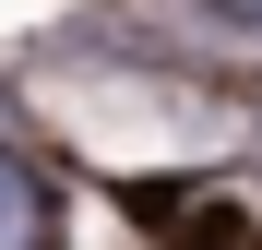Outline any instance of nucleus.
<instances>
[{"label": "nucleus", "instance_id": "1", "mask_svg": "<svg viewBox=\"0 0 262 250\" xmlns=\"http://www.w3.org/2000/svg\"><path fill=\"white\" fill-rule=\"evenodd\" d=\"M0 250H48V179L24 155H0Z\"/></svg>", "mask_w": 262, "mask_h": 250}]
</instances>
